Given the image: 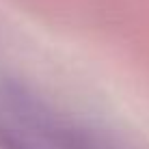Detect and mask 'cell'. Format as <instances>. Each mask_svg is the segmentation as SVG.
Here are the masks:
<instances>
[{"instance_id":"6da1fadb","label":"cell","mask_w":149,"mask_h":149,"mask_svg":"<svg viewBox=\"0 0 149 149\" xmlns=\"http://www.w3.org/2000/svg\"><path fill=\"white\" fill-rule=\"evenodd\" d=\"M2 149H119L19 84L0 86Z\"/></svg>"}]
</instances>
